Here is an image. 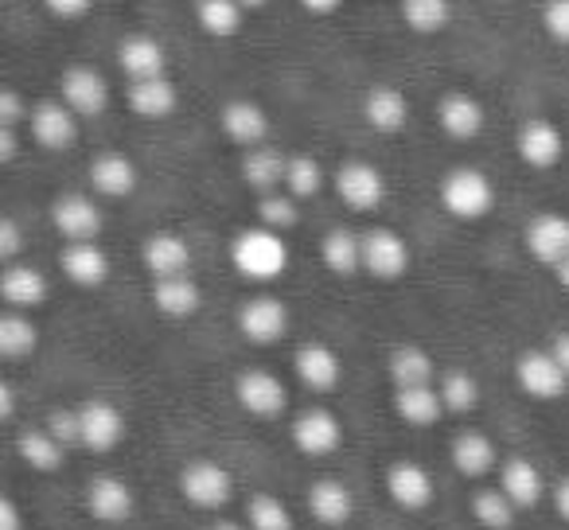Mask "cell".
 I'll use <instances>...</instances> for the list:
<instances>
[{"label": "cell", "mask_w": 569, "mask_h": 530, "mask_svg": "<svg viewBox=\"0 0 569 530\" xmlns=\"http://www.w3.org/2000/svg\"><path fill=\"white\" fill-rule=\"evenodd\" d=\"M230 261L234 270L250 281H273L289 266V246L281 242V230L273 227H253L242 230L230 246Z\"/></svg>", "instance_id": "1"}, {"label": "cell", "mask_w": 569, "mask_h": 530, "mask_svg": "<svg viewBox=\"0 0 569 530\" xmlns=\"http://www.w3.org/2000/svg\"><path fill=\"white\" fill-rule=\"evenodd\" d=\"M441 203L457 219H483L496 203V188L480 168H452L441 180Z\"/></svg>", "instance_id": "2"}, {"label": "cell", "mask_w": 569, "mask_h": 530, "mask_svg": "<svg viewBox=\"0 0 569 530\" xmlns=\"http://www.w3.org/2000/svg\"><path fill=\"white\" fill-rule=\"evenodd\" d=\"M180 491L199 511H219V507H227L230 496H234V480H230L227 468L214 464V460H191L180 472Z\"/></svg>", "instance_id": "3"}, {"label": "cell", "mask_w": 569, "mask_h": 530, "mask_svg": "<svg viewBox=\"0 0 569 530\" xmlns=\"http://www.w3.org/2000/svg\"><path fill=\"white\" fill-rule=\"evenodd\" d=\"M515 379H519L522 394L538 398V402H553L569 387L566 367L553 359V351H522L519 367H515Z\"/></svg>", "instance_id": "4"}, {"label": "cell", "mask_w": 569, "mask_h": 530, "mask_svg": "<svg viewBox=\"0 0 569 530\" xmlns=\"http://www.w3.org/2000/svg\"><path fill=\"white\" fill-rule=\"evenodd\" d=\"M363 270L375 281H398L410 270V250L406 242L387 227H375L363 234Z\"/></svg>", "instance_id": "5"}, {"label": "cell", "mask_w": 569, "mask_h": 530, "mask_svg": "<svg viewBox=\"0 0 569 530\" xmlns=\"http://www.w3.org/2000/svg\"><path fill=\"white\" fill-rule=\"evenodd\" d=\"M336 191L351 211H375V207L387 199V180L375 164L367 160H348V164L336 172Z\"/></svg>", "instance_id": "6"}, {"label": "cell", "mask_w": 569, "mask_h": 530, "mask_svg": "<svg viewBox=\"0 0 569 530\" xmlns=\"http://www.w3.org/2000/svg\"><path fill=\"white\" fill-rule=\"evenodd\" d=\"M238 332L250 343H277L289 332V309H284L277 297H253L238 309Z\"/></svg>", "instance_id": "7"}, {"label": "cell", "mask_w": 569, "mask_h": 530, "mask_svg": "<svg viewBox=\"0 0 569 530\" xmlns=\"http://www.w3.org/2000/svg\"><path fill=\"white\" fill-rule=\"evenodd\" d=\"M28 129H32V141L43 149H67L79 137V113L67 102H36L28 113Z\"/></svg>", "instance_id": "8"}, {"label": "cell", "mask_w": 569, "mask_h": 530, "mask_svg": "<svg viewBox=\"0 0 569 530\" xmlns=\"http://www.w3.org/2000/svg\"><path fill=\"white\" fill-rule=\"evenodd\" d=\"M234 394L238 406L253 418H281L284 402H289L281 379H273L269 371H242L234 382Z\"/></svg>", "instance_id": "9"}, {"label": "cell", "mask_w": 569, "mask_h": 530, "mask_svg": "<svg viewBox=\"0 0 569 530\" xmlns=\"http://www.w3.org/2000/svg\"><path fill=\"white\" fill-rule=\"evenodd\" d=\"M59 94H63V102L71 106L79 118H98V113L110 106V87H106L102 74L90 71V67H71V71H63Z\"/></svg>", "instance_id": "10"}, {"label": "cell", "mask_w": 569, "mask_h": 530, "mask_svg": "<svg viewBox=\"0 0 569 530\" xmlns=\"http://www.w3.org/2000/svg\"><path fill=\"white\" fill-rule=\"evenodd\" d=\"M483 113L480 98H472L468 90H449V94L437 102V126L452 137V141H472V137L483 133Z\"/></svg>", "instance_id": "11"}, {"label": "cell", "mask_w": 569, "mask_h": 530, "mask_svg": "<svg viewBox=\"0 0 569 530\" xmlns=\"http://www.w3.org/2000/svg\"><path fill=\"white\" fill-rule=\"evenodd\" d=\"M522 238H527L530 258L553 270V266L569 253V219L558 211H542L527 222V234Z\"/></svg>", "instance_id": "12"}, {"label": "cell", "mask_w": 569, "mask_h": 530, "mask_svg": "<svg viewBox=\"0 0 569 530\" xmlns=\"http://www.w3.org/2000/svg\"><path fill=\"white\" fill-rule=\"evenodd\" d=\"M519 157L527 160L530 168H538V172H546V168H553L561 160V149H566V141H561V129L553 126L550 118H530L522 121L519 129Z\"/></svg>", "instance_id": "13"}, {"label": "cell", "mask_w": 569, "mask_h": 530, "mask_svg": "<svg viewBox=\"0 0 569 530\" xmlns=\"http://www.w3.org/2000/svg\"><path fill=\"white\" fill-rule=\"evenodd\" d=\"M340 418L332 410H305L293 421V444L305 457H328V452L340 449Z\"/></svg>", "instance_id": "14"}, {"label": "cell", "mask_w": 569, "mask_h": 530, "mask_svg": "<svg viewBox=\"0 0 569 530\" xmlns=\"http://www.w3.org/2000/svg\"><path fill=\"white\" fill-rule=\"evenodd\" d=\"M79 421H82V449H90V452L118 449L121 433H126V418H121V410L110 402L79 406Z\"/></svg>", "instance_id": "15"}, {"label": "cell", "mask_w": 569, "mask_h": 530, "mask_svg": "<svg viewBox=\"0 0 569 530\" xmlns=\"http://www.w3.org/2000/svg\"><path fill=\"white\" fill-rule=\"evenodd\" d=\"M90 188L106 199H129L137 191V164L126 152H98L90 160Z\"/></svg>", "instance_id": "16"}, {"label": "cell", "mask_w": 569, "mask_h": 530, "mask_svg": "<svg viewBox=\"0 0 569 530\" xmlns=\"http://www.w3.org/2000/svg\"><path fill=\"white\" fill-rule=\"evenodd\" d=\"M387 491L402 511H426L433 499V476L413 460H398L387 472Z\"/></svg>", "instance_id": "17"}, {"label": "cell", "mask_w": 569, "mask_h": 530, "mask_svg": "<svg viewBox=\"0 0 569 530\" xmlns=\"http://www.w3.org/2000/svg\"><path fill=\"white\" fill-rule=\"evenodd\" d=\"M219 121H222V133L234 144H246V149H253V144H261L269 137V113L258 102H250V98H230L222 106Z\"/></svg>", "instance_id": "18"}, {"label": "cell", "mask_w": 569, "mask_h": 530, "mask_svg": "<svg viewBox=\"0 0 569 530\" xmlns=\"http://www.w3.org/2000/svg\"><path fill=\"white\" fill-rule=\"evenodd\" d=\"M51 219H56L59 234L71 238V242H90L102 230V211L94 207V199L87 196H63L51 207Z\"/></svg>", "instance_id": "19"}, {"label": "cell", "mask_w": 569, "mask_h": 530, "mask_svg": "<svg viewBox=\"0 0 569 530\" xmlns=\"http://www.w3.org/2000/svg\"><path fill=\"white\" fill-rule=\"evenodd\" d=\"M118 67L129 74V82L160 79L168 71V56L152 36H126L118 48Z\"/></svg>", "instance_id": "20"}, {"label": "cell", "mask_w": 569, "mask_h": 530, "mask_svg": "<svg viewBox=\"0 0 569 530\" xmlns=\"http://www.w3.org/2000/svg\"><path fill=\"white\" fill-rule=\"evenodd\" d=\"M59 266H63L67 278L82 289H98L106 278H110V258H106V250H98L94 238H90V242L67 246L63 258H59Z\"/></svg>", "instance_id": "21"}, {"label": "cell", "mask_w": 569, "mask_h": 530, "mask_svg": "<svg viewBox=\"0 0 569 530\" xmlns=\"http://www.w3.org/2000/svg\"><path fill=\"white\" fill-rule=\"evenodd\" d=\"M363 118L371 121L379 133H398V129L406 126V118H410V102H406V94L398 87H390V82H382V87H371L363 98Z\"/></svg>", "instance_id": "22"}, {"label": "cell", "mask_w": 569, "mask_h": 530, "mask_svg": "<svg viewBox=\"0 0 569 530\" xmlns=\"http://www.w3.org/2000/svg\"><path fill=\"white\" fill-rule=\"evenodd\" d=\"M144 266H149L152 278H176V273H188L191 266V246L180 234L164 230V234H152L144 242Z\"/></svg>", "instance_id": "23"}, {"label": "cell", "mask_w": 569, "mask_h": 530, "mask_svg": "<svg viewBox=\"0 0 569 530\" xmlns=\"http://www.w3.org/2000/svg\"><path fill=\"white\" fill-rule=\"evenodd\" d=\"M87 511L98 522H121L133 514V491H129V483L102 476V480H94L87 488Z\"/></svg>", "instance_id": "24"}, {"label": "cell", "mask_w": 569, "mask_h": 530, "mask_svg": "<svg viewBox=\"0 0 569 530\" xmlns=\"http://www.w3.org/2000/svg\"><path fill=\"white\" fill-rule=\"evenodd\" d=\"M340 356L332 348H325V343H309V348L297 351V379L309 390H317V394L332 390L340 382Z\"/></svg>", "instance_id": "25"}, {"label": "cell", "mask_w": 569, "mask_h": 530, "mask_svg": "<svg viewBox=\"0 0 569 530\" xmlns=\"http://www.w3.org/2000/svg\"><path fill=\"white\" fill-rule=\"evenodd\" d=\"M309 511L325 527H343L351 519V511H356V499L340 480H317L309 488Z\"/></svg>", "instance_id": "26"}, {"label": "cell", "mask_w": 569, "mask_h": 530, "mask_svg": "<svg viewBox=\"0 0 569 530\" xmlns=\"http://www.w3.org/2000/svg\"><path fill=\"white\" fill-rule=\"evenodd\" d=\"M199 301H203V293H199V286L188 273L157 278V286H152V304L172 320H183V317H191V312H199Z\"/></svg>", "instance_id": "27"}, {"label": "cell", "mask_w": 569, "mask_h": 530, "mask_svg": "<svg viewBox=\"0 0 569 530\" xmlns=\"http://www.w3.org/2000/svg\"><path fill=\"white\" fill-rule=\"evenodd\" d=\"M0 297L12 304V309H36L48 297V281H43L40 270L32 266H9L0 273Z\"/></svg>", "instance_id": "28"}, {"label": "cell", "mask_w": 569, "mask_h": 530, "mask_svg": "<svg viewBox=\"0 0 569 530\" xmlns=\"http://www.w3.org/2000/svg\"><path fill=\"white\" fill-rule=\"evenodd\" d=\"M129 110L137 118H168L176 110V87L168 82V74L129 82Z\"/></svg>", "instance_id": "29"}, {"label": "cell", "mask_w": 569, "mask_h": 530, "mask_svg": "<svg viewBox=\"0 0 569 530\" xmlns=\"http://www.w3.org/2000/svg\"><path fill=\"white\" fill-rule=\"evenodd\" d=\"M284 168H289V157L266 149V144H253L242 160V180L250 183L253 191L266 196V191H277L284 183Z\"/></svg>", "instance_id": "30"}, {"label": "cell", "mask_w": 569, "mask_h": 530, "mask_svg": "<svg viewBox=\"0 0 569 530\" xmlns=\"http://www.w3.org/2000/svg\"><path fill=\"white\" fill-rule=\"evenodd\" d=\"M452 464L468 480H480V476H488L496 468V444L483 433H476V429H468V433H460L452 441Z\"/></svg>", "instance_id": "31"}, {"label": "cell", "mask_w": 569, "mask_h": 530, "mask_svg": "<svg viewBox=\"0 0 569 530\" xmlns=\"http://www.w3.org/2000/svg\"><path fill=\"white\" fill-rule=\"evenodd\" d=\"M499 488L515 499V507H535L542 499V472H538L530 460L522 457H511L503 468H499Z\"/></svg>", "instance_id": "32"}, {"label": "cell", "mask_w": 569, "mask_h": 530, "mask_svg": "<svg viewBox=\"0 0 569 530\" xmlns=\"http://www.w3.org/2000/svg\"><path fill=\"white\" fill-rule=\"evenodd\" d=\"M320 253H325V266L332 273H340V278H351V273L363 270V238L351 234L348 227H336L328 230L325 246H320Z\"/></svg>", "instance_id": "33"}, {"label": "cell", "mask_w": 569, "mask_h": 530, "mask_svg": "<svg viewBox=\"0 0 569 530\" xmlns=\"http://www.w3.org/2000/svg\"><path fill=\"white\" fill-rule=\"evenodd\" d=\"M395 410H398V418L410 421V426H433L445 410V398H441V390H433V387H398Z\"/></svg>", "instance_id": "34"}, {"label": "cell", "mask_w": 569, "mask_h": 530, "mask_svg": "<svg viewBox=\"0 0 569 530\" xmlns=\"http://www.w3.org/2000/svg\"><path fill=\"white\" fill-rule=\"evenodd\" d=\"M246 9L238 0H196V20L207 36L214 40H230V36L242 32Z\"/></svg>", "instance_id": "35"}, {"label": "cell", "mask_w": 569, "mask_h": 530, "mask_svg": "<svg viewBox=\"0 0 569 530\" xmlns=\"http://www.w3.org/2000/svg\"><path fill=\"white\" fill-rule=\"evenodd\" d=\"M17 452H20L24 464L36 468V472H56L59 460H63V452H67V444L59 441L51 429H28V433L17 441Z\"/></svg>", "instance_id": "36"}, {"label": "cell", "mask_w": 569, "mask_h": 530, "mask_svg": "<svg viewBox=\"0 0 569 530\" xmlns=\"http://www.w3.org/2000/svg\"><path fill=\"white\" fill-rule=\"evenodd\" d=\"M390 379H395V387H429L433 382V359H429V351L402 343L390 356Z\"/></svg>", "instance_id": "37"}, {"label": "cell", "mask_w": 569, "mask_h": 530, "mask_svg": "<svg viewBox=\"0 0 569 530\" xmlns=\"http://www.w3.org/2000/svg\"><path fill=\"white\" fill-rule=\"evenodd\" d=\"M402 20L418 36H437L449 28L452 4L449 0H402Z\"/></svg>", "instance_id": "38"}, {"label": "cell", "mask_w": 569, "mask_h": 530, "mask_svg": "<svg viewBox=\"0 0 569 530\" xmlns=\"http://www.w3.org/2000/svg\"><path fill=\"white\" fill-rule=\"evenodd\" d=\"M515 511H519V507H515V499L507 496L503 488H483V491H476V499H472L476 522L488 530H511Z\"/></svg>", "instance_id": "39"}, {"label": "cell", "mask_w": 569, "mask_h": 530, "mask_svg": "<svg viewBox=\"0 0 569 530\" xmlns=\"http://www.w3.org/2000/svg\"><path fill=\"white\" fill-rule=\"evenodd\" d=\"M36 343H40V332H36V324L28 317L9 312V317L0 320V356L24 359V356H32V351H36Z\"/></svg>", "instance_id": "40"}, {"label": "cell", "mask_w": 569, "mask_h": 530, "mask_svg": "<svg viewBox=\"0 0 569 530\" xmlns=\"http://www.w3.org/2000/svg\"><path fill=\"white\" fill-rule=\"evenodd\" d=\"M301 199L293 196V191H266L261 196V203H258V219H261V227H273V230H289V227H297V219H301Z\"/></svg>", "instance_id": "41"}, {"label": "cell", "mask_w": 569, "mask_h": 530, "mask_svg": "<svg viewBox=\"0 0 569 530\" xmlns=\"http://www.w3.org/2000/svg\"><path fill=\"white\" fill-rule=\"evenodd\" d=\"M246 519H250V530H293L289 507L273 496H253L246 503Z\"/></svg>", "instance_id": "42"}, {"label": "cell", "mask_w": 569, "mask_h": 530, "mask_svg": "<svg viewBox=\"0 0 569 530\" xmlns=\"http://www.w3.org/2000/svg\"><path fill=\"white\" fill-rule=\"evenodd\" d=\"M325 188V172L312 157H289V168H284V191H293L297 199H312Z\"/></svg>", "instance_id": "43"}, {"label": "cell", "mask_w": 569, "mask_h": 530, "mask_svg": "<svg viewBox=\"0 0 569 530\" xmlns=\"http://www.w3.org/2000/svg\"><path fill=\"white\" fill-rule=\"evenodd\" d=\"M441 398H445V410L468 413V410H476V402H480V382H476L468 371H449L441 379Z\"/></svg>", "instance_id": "44"}, {"label": "cell", "mask_w": 569, "mask_h": 530, "mask_svg": "<svg viewBox=\"0 0 569 530\" xmlns=\"http://www.w3.org/2000/svg\"><path fill=\"white\" fill-rule=\"evenodd\" d=\"M542 28L550 40L569 43V0H546L542 4Z\"/></svg>", "instance_id": "45"}, {"label": "cell", "mask_w": 569, "mask_h": 530, "mask_svg": "<svg viewBox=\"0 0 569 530\" xmlns=\"http://www.w3.org/2000/svg\"><path fill=\"white\" fill-rule=\"evenodd\" d=\"M48 429L59 437V441L71 449V444H82V421H79V410H56L48 421Z\"/></svg>", "instance_id": "46"}, {"label": "cell", "mask_w": 569, "mask_h": 530, "mask_svg": "<svg viewBox=\"0 0 569 530\" xmlns=\"http://www.w3.org/2000/svg\"><path fill=\"white\" fill-rule=\"evenodd\" d=\"M28 106H24V98L17 94V90H0V126H9V129H17L20 121H28Z\"/></svg>", "instance_id": "47"}, {"label": "cell", "mask_w": 569, "mask_h": 530, "mask_svg": "<svg viewBox=\"0 0 569 530\" xmlns=\"http://www.w3.org/2000/svg\"><path fill=\"white\" fill-rule=\"evenodd\" d=\"M20 253V227L17 219H0V258L12 261Z\"/></svg>", "instance_id": "48"}, {"label": "cell", "mask_w": 569, "mask_h": 530, "mask_svg": "<svg viewBox=\"0 0 569 530\" xmlns=\"http://www.w3.org/2000/svg\"><path fill=\"white\" fill-rule=\"evenodd\" d=\"M43 4H48L59 20H79L90 12V0H43Z\"/></svg>", "instance_id": "49"}, {"label": "cell", "mask_w": 569, "mask_h": 530, "mask_svg": "<svg viewBox=\"0 0 569 530\" xmlns=\"http://www.w3.org/2000/svg\"><path fill=\"white\" fill-rule=\"evenodd\" d=\"M17 149H20L17 129L0 126V164H12V160H17Z\"/></svg>", "instance_id": "50"}, {"label": "cell", "mask_w": 569, "mask_h": 530, "mask_svg": "<svg viewBox=\"0 0 569 530\" xmlns=\"http://www.w3.org/2000/svg\"><path fill=\"white\" fill-rule=\"evenodd\" d=\"M0 530H20V507L17 499H0Z\"/></svg>", "instance_id": "51"}, {"label": "cell", "mask_w": 569, "mask_h": 530, "mask_svg": "<svg viewBox=\"0 0 569 530\" xmlns=\"http://www.w3.org/2000/svg\"><path fill=\"white\" fill-rule=\"evenodd\" d=\"M553 511H558L561 519L569 522V476L558 483V488H553Z\"/></svg>", "instance_id": "52"}, {"label": "cell", "mask_w": 569, "mask_h": 530, "mask_svg": "<svg viewBox=\"0 0 569 530\" xmlns=\"http://www.w3.org/2000/svg\"><path fill=\"white\" fill-rule=\"evenodd\" d=\"M301 4L312 12V17H332V12L340 9L343 0H301Z\"/></svg>", "instance_id": "53"}, {"label": "cell", "mask_w": 569, "mask_h": 530, "mask_svg": "<svg viewBox=\"0 0 569 530\" xmlns=\"http://www.w3.org/2000/svg\"><path fill=\"white\" fill-rule=\"evenodd\" d=\"M550 351H553V359H558V363H561V367H566V374H569V332L553 336Z\"/></svg>", "instance_id": "54"}, {"label": "cell", "mask_w": 569, "mask_h": 530, "mask_svg": "<svg viewBox=\"0 0 569 530\" xmlns=\"http://www.w3.org/2000/svg\"><path fill=\"white\" fill-rule=\"evenodd\" d=\"M0 418H12V387L0 382Z\"/></svg>", "instance_id": "55"}, {"label": "cell", "mask_w": 569, "mask_h": 530, "mask_svg": "<svg viewBox=\"0 0 569 530\" xmlns=\"http://www.w3.org/2000/svg\"><path fill=\"white\" fill-rule=\"evenodd\" d=\"M553 273H558L561 289H569V253H566V258H561V261H558V266H553Z\"/></svg>", "instance_id": "56"}, {"label": "cell", "mask_w": 569, "mask_h": 530, "mask_svg": "<svg viewBox=\"0 0 569 530\" xmlns=\"http://www.w3.org/2000/svg\"><path fill=\"white\" fill-rule=\"evenodd\" d=\"M238 4H242L246 12H253V9H261V4H266V0H238Z\"/></svg>", "instance_id": "57"}, {"label": "cell", "mask_w": 569, "mask_h": 530, "mask_svg": "<svg viewBox=\"0 0 569 530\" xmlns=\"http://www.w3.org/2000/svg\"><path fill=\"white\" fill-rule=\"evenodd\" d=\"M214 530H246V527H238V522H219Z\"/></svg>", "instance_id": "58"}]
</instances>
